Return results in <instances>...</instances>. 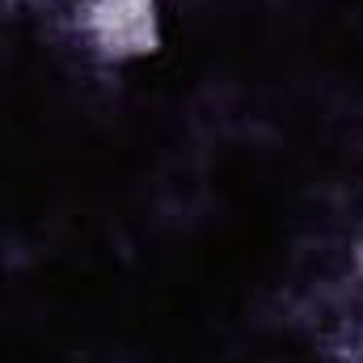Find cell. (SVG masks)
I'll use <instances>...</instances> for the list:
<instances>
[{
    "instance_id": "1",
    "label": "cell",
    "mask_w": 363,
    "mask_h": 363,
    "mask_svg": "<svg viewBox=\"0 0 363 363\" xmlns=\"http://www.w3.org/2000/svg\"><path fill=\"white\" fill-rule=\"evenodd\" d=\"M77 34L110 64L144 60L161 47V0H81Z\"/></svg>"
},
{
    "instance_id": "2",
    "label": "cell",
    "mask_w": 363,
    "mask_h": 363,
    "mask_svg": "<svg viewBox=\"0 0 363 363\" xmlns=\"http://www.w3.org/2000/svg\"><path fill=\"white\" fill-rule=\"evenodd\" d=\"M334 355L338 363H363V291L355 287V300L342 308L334 325Z\"/></svg>"
},
{
    "instance_id": "3",
    "label": "cell",
    "mask_w": 363,
    "mask_h": 363,
    "mask_svg": "<svg viewBox=\"0 0 363 363\" xmlns=\"http://www.w3.org/2000/svg\"><path fill=\"white\" fill-rule=\"evenodd\" d=\"M351 279L363 291V216H359V224H355V237H351Z\"/></svg>"
},
{
    "instance_id": "4",
    "label": "cell",
    "mask_w": 363,
    "mask_h": 363,
    "mask_svg": "<svg viewBox=\"0 0 363 363\" xmlns=\"http://www.w3.org/2000/svg\"><path fill=\"white\" fill-rule=\"evenodd\" d=\"M9 4H47V0H9Z\"/></svg>"
}]
</instances>
